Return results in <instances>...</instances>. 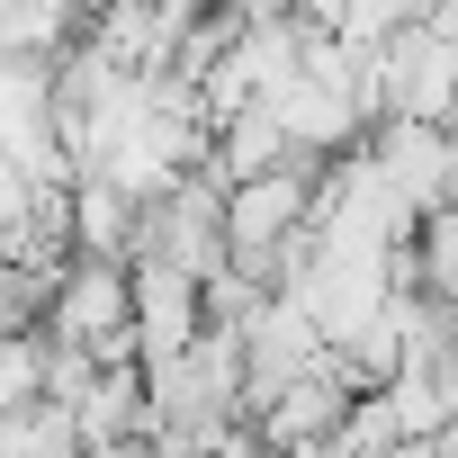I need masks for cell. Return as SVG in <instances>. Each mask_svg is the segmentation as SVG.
Masks as SVG:
<instances>
[{
    "mask_svg": "<svg viewBox=\"0 0 458 458\" xmlns=\"http://www.w3.org/2000/svg\"><path fill=\"white\" fill-rule=\"evenodd\" d=\"M404 440V413H395V386H360L342 431H333V458H386Z\"/></svg>",
    "mask_w": 458,
    "mask_h": 458,
    "instance_id": "9",
    "label": "cell"
},
{
    "mask_svg": "<svg viewBox=\"0 0 458 458\" xmlns=\"http://www.w3.org/2000/svg\"><path fill=\"white\" fill-rule=\"evenodd\" d=\"M404 19H422V0H342V37H395Z\"/></svg>",
    "mask_w": 458,
    "mask_h": 458,
    "instance_id": "11",
    "label": "cell"
},
{
    "mask_svg": "<svg viewBox=\"0 0 458 458\" xmlns=\"http://www.w3.org/2000/svg\"><path fill=\"white\" fill-rule=\"evenodd\" d=\"M261 458H288V449H261Z\"/></svg>",
    "mask_w": 458,
    "mask_h": 458,
    "instance_id": "15",
    "label": "cell"
},
{
    "mask_svg": "<svg viewBox=\"0 0 458 458\" xmlns=\"http://www.w3.org/2000/svg\"><path fill=\"white\" fill-rule=\"evenodd\" d=\"M0 458H81V413L64 395L0 404Z\"/></svg>",
    "mask_w": 458,
    "mask_h": 458,
    "instance_id": "7",
    "label": "cell"
},
{
    "mask_svg": "<svg viewBox=\"0 0 458 458\" xmlns=\"http://www.w3.org/2000/svg\"><path fill=\"white\" fill-rule=\"evenodd\" d=\"M440 207H458V117H449V198Z\"/></svg>",
    "mask_w": 458,
    "mask_h": 458,
    "instance_id": "14",
    "label": "cell"
},
{
    "mask_svg": "<svg viewBox=\"0 0 458 458\" xmlns=\"http://www.w3.org/2000/svg\"><path fill=\"white\" fill-rule=\"evenodd\" d=\"M288 153H297V144H288V126H279V99L261 90V99H243L234 117H216V153H207V162H216L225 180H252V171H279Z\"/></svg>",
    "mask_w": 458,
    "mask_h": 458,
    "instance_id": "5",
    "label": "cell"
},
{
    "mask_svg": "<svg viewBox=\"0 0 458 458\" xmlns=\"http://www.w3.org/2000/svg\"><path fill=\"white\" fill-rule=\"evenodd\" d=\"M413 252H422V288L458 306V207H431L413 225Z\"/></svg>",
    "mask_w": 458,
    "mask_h": 458,
    "instance_id": "10",
    "label": "cell"
},
{
    "mask_svg": "<svg viewBox=\"0 0 458 458\" xmlns=\"http://www.w3.org/2000/svg\"><path fill=\"white\" fill-rule=\"evenodd\" d=\"M422 19H431V28H449V37H458V0H422Z\"/></svg>",
    "mask_w": 458,
    "mask_h": 458,
    "instance_id": "13",
    "label": "cell"
},
{
    "mask_svg": "<svg viewBox=\"0 0 458 458\" xmlns=\"http://www.w3.org/2000/svg\"><path fill=\"white\" fill-rule=\"evenodd\" d=\"M377 90H386V117L449 126L458 117V37L431 19H404L395 37H377Z\"/></svg>",
    "mask_w": 458,
    "mask_h": 458,
    "instance_id": "1",
    "label": "cell"
},
{
    "mask_svg": "<svg viewBox=\"0 0 458 458\" xmlns=\"http://www.w3.org/2000/svg\"><path fill=\"white\" fill-rule=\"evenodd\" d=\"M72 243H81V252H108V261L135 252V198H126L117 180H99V171L72 180Z\"/></svg>",
    "mask_w": 458,
    "mask_h": 458,
    "instance_id": "8",
    "label": "cell"
},
{
    "mask_svg": "<svg viewBox=\"0 0 458 458\" xmlns=\"http://www.w3.org/2000/svg\"><path fill=\"white\" fill-rule=\"evenodd\" d=\"M81 458H162L153 431H126V440H81Z\"/></svg>",
    "mask_w": 458,
    "mask_h": 458,
    "instance_id": "12",
    "label": "cell"
},
{
    "mask_svg": "<svg viewBox=\"0 0 458 458\" xmlns=\"http://www.w3.org/2000/svg\"><path fill=\"white\" fill-rule=\"evenodd\" d=\"M81 440H126V431H153V386H144V360L135 369H99L81 386Z\"/></svg>",
    "mask_w": 458,
    "mask_h": 458,
    "instance_id": "6",
    "label": "cell"
},
{
    "mask_svg": "<svg viewBox=\"0 0 458 458\" xmlns=\"http://www.w3.org/2000/svg\"><path fill=\"white\" fill-rule=\"evenodd\" d=\"M117 324H135V279H126V261H108V252H72L64 279H55V315H46V333H64V342H99V333H117Z\"/></svg>",
    "mask_w": 458,
    "mask_h": 458,
    "instance_id": "4",
    "label": "cell"
},
{
    "mask_svg": "<svg viewBox=\"0 0 458 458\" xmlns=\"http://www.w3.org/2000/svg\"><path fill=\"white\" fill-rule=\"evenodd\" d=\"M297 225H315V171L279 162V171H252L225 189V261H261L279 252Z\"/></svg>",
    "mask_w": 458,
    "mask_h": 458,
    "instance_id": "2",
    "label": "cell"
},
{
    "mask_svg": "<svg viewBox=\"0 0 458 458\" xmlns=\"http://www.w3.org/2000/svg\"><path fill=\"white\" fill-rule=\"evenodd\" d=\"M369 153H377V171H386V189H395V207L413 225L449 198V126H431V117H377Z\"/></svg>",
    "mask_w": 458,
    "mask_h": 458,
    "instance_id": "3",
    "label": "cell"
}]
</instances>
